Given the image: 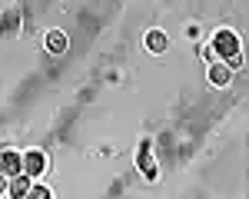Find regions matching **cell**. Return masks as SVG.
<instances>
[{
	"mask_svg": "<svg viewBox=\"0 0 249 199\" xmlns=\"http://www.w3.org/2000/svg\"><path fill=\"white\" fill-rule=\"evenodd\" d=\"M232 53H239V37L230 33V30H223V33H216L213 40V57H232Z\"/></svg>",
	"mask_w": 249,
	"mask_h": 199,
	"instance_id": "6da1fadb",
	"label": "cell"
},
{
	"mask_svg": "<svg viewBox=\"0 0 249 199\" xmlns=\"http://www.w3.org/2000/svg\"><path fill=\"white\" fill-rule=\"evenodd\" d=\"M20 163H23V173H27V176H40V173L47 169V156H43L40 149H30L27 156H20Z\"/></svg>",
	"mask_w": 249,
	"mask_h": 199,
	"instance_id": "7a4b0ae2",
	"label": "cell"
},
{
	"mask_svg": "<svg viewBox=\"0 0 249 199\" xmlns=\"http://www.w3.org/2000/svg\"><path fill=\"white\" fill-rule=\"evenodd\" d=\"M20 169H23V163H20V153H10V149H7V153H0V173H3L7 179L17 176Z\"/></svg>",
	"mask_w": 249,
	"mask_h": 199,
	"instance_id": "3957f363",
	"label": "cell"
},
{
	"mask_svg": "<svg viewBox=\"0 0 249 199\" xmlns=\"http://www.w3.org/2000/svg\"><path fill=\"white\" fill-rule=\"evenodd\" d=\"M140 173L146 179H156V163H153V153H150V143L140 146Z\"/></svg>",
	"mask_w": 249,
	"mask_h": 199,
	"instance_id": "277c9868",
	"label": "cell"
},
{
	"mask_svg": "<svg viewBox=\"0 0 249 199\" xmlns=\"http://www.w3.org/2000/svg\"><path fill=\"white\" fill-rule=\"evenodd\" d=\"M230 80H232V73H230L226 63H213L210 66V83L213 86H230Z\"/></svg>",
	"mask_w": 249,
	"mask_h": 199,
	"instance_id": "5b68a950",
	"label": "cell"
},
{
	"mask_svg": "<svg viewBox=\"0 0 249 199\" xmlns=\"http://www.w3.org/2000/svg\"><path fill=\"white\" fill-rule=\"evenodd\" d=\"M166 47H170V37H166L163 30H150V33H146V50H150V53H163Z\"/></svg>",
	"mask_w": 249,
	"mask_h": 199,
	"instance_id": "8992f818",
	"label": "cell"
},
{
	"mask_svg": "<svg viewBox=\"0 0 249 199\" xmlns=\"http://www.w3.org/2000/svg\"><path fill=\"white\" fill-rule=\"evenodd\" d=\"M67 47H70V40H67L63 30H50V33H47V50H50V53H63Z\"/></svg>",
	"mask_w": 249,
	"mask_h": 199,
	"instance_id": "52a82bcc",
	"label": "cell"
},
{
	"mask_svg": "<svg viewBox=\"0 0 249 199\" xmlns=\"http://www.w3.org/2000/svg\"><path fill=\"white\" fill-rule=\"evenodd\" d=\"M7 189H10V196H27V193H30V176H10V182H7Z\"/></svg>",
	"mask_w": 249,
	"mask_h": 199,
	"instance_id": "ba28073f",
	"label": "cell"
},
{
	"mask_svg": "<svg viewBox=\"0 0 249 199\" xmlns=\"http://www.w3.org/2000/svg\"><path fill=\"white\" fill-rule=\"evenodd\" d=\"M27 196H37V199H47V196H50V189H47V186H30V193H27Z\"/></svg>",
	"mask_w": 249,
	"mask_h": 199,
	"instance_id": "9c48e42d",
	"label": "cell"
},
{
	"mask_svg": "<svg viewBox=\"0 0 249 199\" xmlns=\"http://www.w3.org/2000/svg\"><path fill=\"white\" fill-rule=\"evenodd\" d=\"M0 189H7V176L3 173H0Z\"/></svg>",
	"mask_w": 249,
	"mask_h": 199,
	"instance_id": "30bf717a",
	"label": "cell"
}]
</instances>
